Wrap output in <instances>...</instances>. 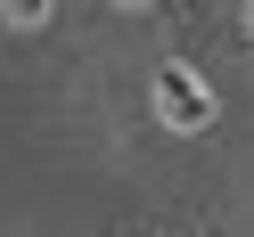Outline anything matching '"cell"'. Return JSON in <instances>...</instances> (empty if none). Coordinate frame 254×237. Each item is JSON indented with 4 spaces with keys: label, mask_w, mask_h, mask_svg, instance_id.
Listing matches in <instances>:
<instances>
[{
    "label": "cell",
    "mask_w": 254,
    "mask_h": 237,
    "mask_svg": "<svg viewBox=\"0 0 254 237\" xmlns=\"http://www.w3.org/2000/svg\"><path fill=\"white\" fill-rule=\"evenodd\" d=\"M156 115H172L181 131H205V123H213L205 74H197V66H164V74H156Z\"/></svg>",
    "instance_id": "1"
}]
</instances>
